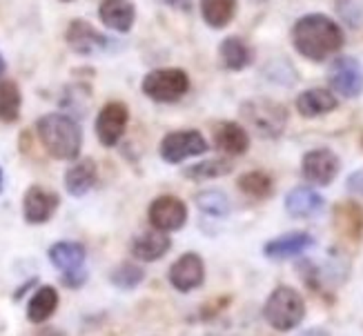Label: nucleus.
<instances>
[{
	"mask_svg": "<svg viewBox=\"0 0 363 336\" xmlns=\"http://www.w3.org/2000/svg\"><path fill=\"white\" fill-rule=\"evenodd\" d=\"M296 52L310 60H325L343 47L341 27L323 13H308L292 27Z\"/></svg>",
	"mask_w": 363,
	"mask_h": 336,
	"instance_id": "1",
	"label": "nucleus"
},
{
	"mask_svg": "<svg viewBox=\"0 0 363 336\" xmlns=\"http://www.w3.org/2000/svg\"><path fill=\"white\" fill-rule=\"evenodd\" d=\"M36 130L45 150L60 161H74L81 154L83 132L81 125L65 114H45L38 118Z\"/></svg>",
	"mask_w": 363,
	"mask_h": 336,
	"instance_id": "2",
	"label": "nucleus"
},
{
	"mask_svg": "<svg viewBox=\"0 0 363 336\" xmlns=\"http://www.w3.org/2000/svg\"><path fill=\"white\" fill-rule=\"evenodd\" d=\"M306 316V303L296 290L292 287H277V290L267 296L265 308H263V318L279 332H290Z\"/></svg>",
	"mask_w": 363,
	"mask_h": 336,
	"instance_id": "3",
	"label": "nucleus"
},
{
	"mask_svg": "<svg viewBox=\"0 0 363 336\" xmlns=\"http://www.w3.org/2000/svg\"><path fill=\"white\" fill-rule=\"evenodd\" d=\"M241 116L252 130L265 138H277L288 125V109L270 99H252L241 107Z\"/></svg>",
	"mask_w": 363,
	"mask_h": 336,
	"instance_id": "4",
	"label": "nucleus"
},
{
	"mask_svg": "<svg viewBox=\"0 0 363 336\" xmlns=\"http://www.w3.org/2000/svg\"><path fill=\"white\" fill-rule=\"evenodd\" d=\"M189 89V78L183 69H154L143 78V91L152 101L174 103Z\"/></svg>",
	"mask_w": 363,
	"mask_h": 336,
	"instance_id": "5",
	"label": "nucleus"
},
{
	"mask_svg": "<svg viewBox=\"0 0 363 336\" xmlns=\"http://www.w3.org/2000/svg\"><path fill=\"white\" fill-rule=\"evenodd\" d=\"M208 152V140L196 130L172 132L161 142V156L165 163H181L189 156H199Z\"/></svg>",
	"mask_w": 363,
	"mask_h": 336,
	"instance_id": "6",
	"label": "nucleus"
},
{
	"mask_svg": "<svg viewBox=\"0 0 363 336\" xmlns=\"http://www.w3.org/2000/svg\"><path fill=\"white\" fill-rule=\"evenodd\" d=\"M328 81L337 94L345 99H357L363 91V65L352 56H341L330 67Z\"/></svg>",
	"mask_w": 363,
	"mask_h": 336,
	"instance_id": "7",
	"label": "nucleus"
},
{
	"mask_svg": "<svg viewBox=\"0 0 363 336\" xmlns=\"http://www.w3.org/2000/svg\"><path fill=\"white\" fill-rule=\"evenodd\" d=\"M128 121H130V111L121 101L107 103L96 118V136L105 147H114L121 140V136L128 130Z\"/></svg>",
	"mask_w": 363,
	"mask_h": 336,
	"instance_id": "8",
	"label": "nucleus"
},
{
	"mask_svg": "<svg viewBox=\"0 0 363 336\" xmlns=\"http://www.w3.org/2000/svg\"><path fill=\"white\" fill-rule=\"evenodd\" d=\"M150 223L154 230L177 232L187 223V207L177 196H159L150 205Z\"/></svg>",
	"mask_w": 363,
	"mask_h": 336,
	"instance_id": "9",
	"label": "nucleus"
},
{
	"mask_svg": "<svg viewBox=\"0 0 363 336\" xmlns=\"http://www.w3.org/2000/svg\"><path fill=\"white\" fill-rule=\"evenodd\" d=\"M301 172L310 183L325 187L333 183L335 176L339 174V158L335 152H330L325 147L312 150L303 156Z\"/></svg>",
	"mask_w": 363,
	"mask_h": 336,
	"instance_id": "10",
	"label": "nucleus"
},
{
	"mask_svg": "<svg viewBox=\"0 0 363 336\" xmlns=\"http://www.w3.org/2000/svg\"><path fill=\"white\" fill-rule=\"evenodd\" d=\"M58 194L47 187H40V185H31L27 191H25V198H23V212H25V218L29 223H47L54 212L58 210Z\"/></svg>",
	"mask_w": 363,
	"mask_h": 336,
	"instance_id": "11",
	"label": "nucleus"
},
{
	"mask_svg": "<svg viewBox=\"0 0 363 336\" xmlns=\"http://www.w3.org/2000/svg\"><path fill=\"white\" fill-rule=\"evenodd\" d=\"M169 283L177 287L179 292H192L196 287H201L205 279V265L199 254H183L181 259L169 267L167 274Z\"/></svg>",
	"mask_w": 363,
	"mask_h": 336,
	"instance_id": "12",
	"label": "nucleus"
},
{
	"mask_svg": "<svg viewBox=\"0 0 363 336\" xmlns=\"http://www.w3.org/2000/svg\"><path fill=\"white\" fill-rule=\"evenodd\" d=\"M65 38H67V45L76 54H85V56L103 52V47L107 45V38L101 34V31H96L85 21H74L67 27Z\"/></svg>",
	"mask_w": 363,
	"mask_h": 336,
	"instance_id": "13",
	"label": "nucleus"
},
{
	"mask_svg": "<svg viewBox=\"0 0 363 336\" xmlns=\"http://www.w3.org/2000/svg\"><path fill=\"white\" fill-rule=\"evenodd\" d=\"M214 145L225 156H241L250 147V138L247 132L243 130V125L225 121L214 127Z\"/></svg>",
	"mask_w": 363,
	"mask_h": 336,
	"instance_id": "14",
	"label": "nucleus"
},
{
	"mask_svg": "<svg viewBox=\"0 0 363 336\" xmlns=\"http://www.w3.org/2000/svg\"><path fill=\"white\" fill-rule=\"evenodd\" d=\"M101 23L112 31H130L136 18V9L130 0H103L99 5Z\"/></svg>",
	"mask_w": 363,
	"mask_h": 336,
	"instance_id": "15",
	"label": "nucleus"
},
{
	"mask_svg": "<svg viewBox=\"0 0 363 336\" xmlns=\"http://www.w3.org/2000/svg\"><path fill=\"white\" fill-rule=\"evenodd\" d=\"M314 245V238L306 232H292V234H283L274 241L265 243L263 254L267 259L274 261H283V259H292V256H298L301 252H306L308 247Z\"/></svg>",
	"mask_w": 363,
	"mask_h": 336,
	"instance_id": "16",
	"label": "nucleus"
},
{
	"mask_svg": "<svg viewBox=\"0 0 363 336\" xmlns=\"http://www.w3.org/2000/svg\"><path fill=\"white\" fill-rule=\"evenodd\" d=\"M323 196L310 187H294L286 196V210L294 218H310L323 210Z\"/></svg>",
	"mask_w": 363,
	"mask_h": 336,
	"instance_id": "17",
	"label": "nucleus"
},
{
	"mask_svg": "<svg viewBox=\"0 0 363 336\" xmlns=\"http://www.w3.org/2000/svg\"><path fill=\"white\" fill-rule=\"evenodd\" d=\"M172 241L167 232H161V230H150V232H143L140 236L134 238L132 243V254L136 256L138 261H159L161 256L167 254Z\"/></svg>",
	"mask_w": 363,
	"mask_h": 336,
	"instance_id": "18",
	"label": "nucleus"
},
{
	"mask_svg": "<svg viewBox=\"0 0 363 336\" xmlns=\"http://www.w3.org/2000/svg\"><path fill=\"white\" fill-rule=\"evenodd\" d=\"M296 109H298V114L306 118L323 116L337 109V96L330 89H321V87L308 89L296 99Z\"/></svg>",
	"mask_w": 363,
	"mask_h": 336,
	"instance_id": "19",
	"label": "nucleus"
},
{
	"mask_svg": "<svg viewBox=\"0 0 363 336\" xmlns=\"http://www.w3.org/2000/svg\"><path fill=\"white\" fill-rule=\"evenodd\" d=\"M96 163L91 161V158H81V161H76L67 174H65V187L72 196H83L87 191L94 187L96 183Z\"/></svg>",
	"mask_w": 363,
	"mask_h": 336,
	"instance_id": "20",
	"label": "nucleus"
},
{
	"mask_svg": "<svg viewBox=\"0 0 363 336\" xmlns=\"http://www.w3.org/2000/svg\"><path fill=\"white\" fill-rule=\"evenodd\" d=\"M50 259L60 271H65V276L69 279L72 274H76V271L81 269V265L85 261V250H83V245H78V243L62 241V243H56L50 250Z\"/></svg>",
	"mask_w": 363,
	"mask_h": 336,
	"instance_id": "21",
	"label": "nucleus"
},
{
	"mask_svg": "<svg viewBox=\"0 0 363 336\" xmlns=\"http://www.w3.org/2000/svg\"><path fill=\"white\" fill-rule=\"evenodd\" d=\"M58 308V292L54 287L45 285L40 290L29 298V306H27V318L31 323H43L47 321Z\"/></svg>",
	"mask_w": 363,
	"mask_h": 336,
	"instance_id": "22",
	"label": "nucleus"
},
{
	"mask_svg": "<svg viewBox=\"0 0 363 336\" xmlns=\"http://www.w3.org/2000/svg\"><path fill=\"white\" fill-rule=\"evenodd\" d=\"M337 230L348 238H359L363 234V210L357 203H339L335 207Z\"/></svg>",
	"mask_w": 363,
	"mask_h": 336,
	"instance_id": "23",
	"label": "nucleus"
},
{
	"mask_svg": "<svg viewBox=\"0 0 363 336\" xmlns=\"http://www.w3.org/2000/svg\"><path fill=\"white\" fill-rule=\"evenodd\" d=\"M203 18L210 27H225L232 23L236 13V0H201Z\"/></svg>",
	"mask_w": 363,
	"mask_h": 336,
	"instance_id": "24",
	"label": "nucleus"
},
{
	"mask_svg": "<svg viewBox=\"0 0 363 336\" xmlns=\"http://www.w3.org/2000/svg\"><path fill=\"white\" fill-rule=\"evenodd\" d=\"M220 60L228 69L239 72L252 62V52L241 38H225L220 43Z\"/></svg>",
	"mask_w": 363,
	"mask_h": 336,
	"instance_id": "25",
	"label": "nucleus"
},
{
	"mask_svg": "<svg viewBox=\"0 0 363 336\" xmlns=\"http://www.w3.org/2000/svg\"><path fill=\"white\" fill-rule=\"evenodd\" d=\"M21 89L13 81H0V121L13 123L21 116Z\"/></svg>",
	"mask_w": 363,
	"mask_h": 336,
	"instance_id": "26",
	"label": "nucleus"
},
{
	"mask_svg": "<svg viewBox=\"0 0 363 336\" xmlns=\"http://www.w3.org/2000/svg\"><path fill=\"white\" fill-rule=\"evenodd\" d=\"M232 172V161L228 158H210V161H201L192 167L185 169V179L192 181H208V179H218Z\"/></svg>",
	"mask_w": 363,
	"mask_h": 336,
	"instance_id": "27",
	"label": "nucleus"
},
{
	"mask_svg": "<svg viewBox=\"0 0 363 336\" xmlns=\"http://www.w3.org/2000/svg\"><path fill=\"white\" fill-rule=\"evenodd\" d=\"M236 185L252 198H267L272 194V187H274L272 179L263 172H247L236 181Z\"/></svg>",
	"mask_w": 363,
	"mask_h": 336,
	"instance_id": "28",
	"label": "nucleus"
},
{
	"mask_svg": "<svg viewBox=\"0 0 363 336\" xmlns=\"http://www.w3.org/2000/svg\"><path fill=\"white\" fill-rule=\"evenodd\" d=\"M196 205L201 207V212L212 214V216H228L230 214V198L218 189L201 191V194L196 196Z\"/></svg>",
	"mask_w": 363,
	"mask_h": 336,
	"instance_id": "29",
	"label": "nucleus"
},
{
	"mask_svg": "<svg viewBox=\"0 0 363 336\" xmlns=\"http://www.w3.org/2000/svg\"><path fill=\"white\" fill-rule=\"evenodd\" d=\"M143 276H145L143 267L132 265V263H123V265H118V269L112 274V281L118 287H136L140 281H143Z\"/></svg>",
	"mask_w": 363,
	"mask_h": 336,
	"instance_id": "30",
	"label": "nucleus"
},
{
	"mask_svg": "<svg viewBox=\"0 0 363 336\" xmlns=\"http://www.w3.org/2000/svg\"><path fill=\"white\" fill-rule=\"evenodd\" d=\"M348 189L352 191V194H361V196H363V169L350 174V179H348Z\"/></svg>",
	"mask_w": 363,
	"mask_h": 336,
	"instance_id": "31",
	"label": "nucleus"
},
{
	"mask_svg": "<svg viewBox=\"0 0 363 336\" xmlns=\"http://www.w3.org/2000/svg\"><path fill=\"white\" fill-rule=\"evenodd\" d=\"M161 3H165L169 7H177V9H183V11L189 9V0H161Z\"/></svg>",
	"mask_w": 363,
	"mask_h": 336,
	"instance_id": "32",
	"label": "nucleus"
},
{
	"mask_svg": "<svg viewBox=\"0 0 363 336\" xmlns=\"http://www.w3.org/2000/svg\"><path fill=\"white\" fill-rule=\"evenodd\" d=\"M298 336H330L325 330H319V327H312V330H306L303 334H298Z\"/></svg>",
	"mask_w": 363,
	"mask_h": 336,
	"instance_id": "33",
	"label": "nucleus"
},
{
	"mask_svg": "<svg viewBox=\"0 0 363 336\" xmlns=\"http://www.w3.org/2000/svg\"><path fill=\"white\" fill-rule=\"evenodd\" d=\"M5 67H7V65H5V58H3V56H0V76H3V74H5Z\"/></svg>",
	"mask_w": 363,
	"mask_h": 336,
	"instance_id": "34",
	"label": "nucleus"
},
{
	"mask_svg": "<svg viewBox=\"0 0 363 336\" xmlns=\"http://www.w3.org/2000/svg\"><path fill=\"white\" fill-rule=\"evenodd\" d=\"M62 3H72V0H62Z\"/></svg>",
	"mask_w": 363,
	"mask_h": 336,
	"instance_id": "35",
	"label": "nucleus"
}]
</instances>
